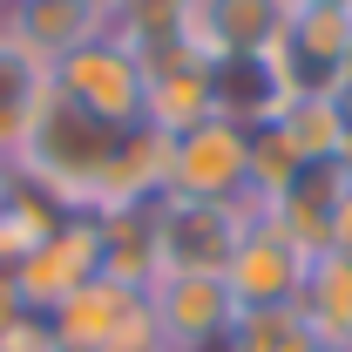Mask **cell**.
Here are the masks:
<instances>
[{"label": "cell", "mask_w": 352, "mask_h": 352, "mask_svg": "<svg viewBox=\"0 0 352 352\" xmlns=\"http://www.w3.org/2000/svg\"><path fill=\"white\" fill-rule=\"evenodd\" d=\"M47 88L68 102V109H82L95 122H109V129H135L142 122V54H135L122 34H88L75 54H61L54 68H47Z\"/></svg>", "instance_id": "cell-1"}, {"label": "cell", "mask_w": 352, "mask_h": 352, "mask_svg": "<svg viewBox=\"0 0 352 352\" xmlns=\"http://www.w3.org/2000/svg\"><path fill=\"white\" fill-rule=\"evenodd\" d=\"M170 197L190 204H230L244 217H264L251 204V129L237 122H197L190 135H170Z\"/></svg>", "instance_id": "cell-2"}, {"label": "cell", "mask_w": 352, "mask_h": 352, "mask_svg": "<svg viewBox=\"0 0 352 352\" xmlns=\"http://www.w3.org/2000/svg\"><path fill=\"white\" fill-rule=\"evenodd\" d=\"M7 278H14L21 305L34 311V318H47L54 305H68L88 278H102V223L95 217H61Z\"/></svg>", "instance_id": "cell-3"}, {"label": "cell", "mask_w": 352, "mask_h": 352, "mask_svg": "<svg viewBox=\"0 0 352 352\" xmlns=\"http://www.w3.org/2000/svg\"><path fill=\"white\" fill-rule=\"evenodd\" d=\"M305 271H311V251H298L271 217H251L230 264H223V285H230L237 311H278V305H298Z\"/></svg>", "instance_id": "cell-4"}, {"label": "cell", "mask_w": 352, "mask_h": 352, "mask_svg": "<svg viewBox=\"0 0 352 352\" xmlns=\"http://www.w3.org/2000/svg\"><path fill=\"white\" fill-rule=\"evenodd\" d=\"M244 210L230 204H190V197H163L156 204V258H163V278L176 271H204V278H223V264L244 237Z\"/></svg>", "instance_id": "cell-5"}, {"label": "cell", "mask_w": 352, "mask_h": 352, "mask_svg": "<svg viewBox=\"0 0 352 352\" xmlns=\"http://www.w3.org/2000/svg\"><path fill=\"white\" fill-rule=\"evenodd\" d=\"M149 311H156V332L170 352H204L223 346L230 325H237V298L223 278H204V271H176V278H156L149 285Z\"/></svg>", "instance_id": "cell-6"}, {"label": "cell", "mask_w": 352, "mask_h": 352, "mask_svg": "<svg viewBox=\"0 0 352 352\" xmlns=\"http://www.w3.org/2000/svg\"><path fill=\"white\" fill-rule=\"evenodd\" d=\"M285 28L292 0H197L183 34L204 61H230V54H278Z\"/></svg>", "instance_id": "cell-7"}, {"label": "cell", "mask_w": 352, "mask_h": 352, "mask_svg": "<svg viewBox=\"0 0 352 352\" xmlns=\"http://www.w3.org/2000/svg\"><path fill=\"white\" fill-rule=\"evenodd\" d=\"M339 190H346V170H339V163H305V170L264 204V217L278 223L298 251L318 258V251H332V210H339Z\"/></svg>", "instance_id": "cell-8"}, {"label": "cell", "mask_w": 352, "mask_h": 352, "mask_svg": "<svg viewBox=\"0 0 352 352\" xmlns=\"http://www.w3.org/2000/svg\"><path fill=\"white\" fill-rule=\"evenodd\" d=\"M278 109H285L278 54H230V61H210V116L237 122V129H264Z\"/></svg>", "instance_id": "cell-9"}, {"label": "cell", "mask_w": 352, "mask_h": 352, "mask_svg": "<svg viewBox=\"0 0 352 352\" xmlns=\"http://www.w3.org/2000/svg\"><path fill=\"white\" fill-rule=\"evenodd\" d=\"M109 21L102 14H88L82 0H7V21H0V34H14V41L28 47L34 61H61V54H75L88 34H102Z\"/></svg>", "instance_id": "cell-10"}, {"label": "cell", "mask_w": 352, "mask_h": 352, "mask_svg": "<svg viewBox=\"0 0 352 352\" xmlns=\"http://www.w3.org/2000/svg\"><path fill=\"white\" fill-rule=\"evenodd\" d=\"M47 109V61H34L14 34H0V163H14Z\"/></svg>", "instance_id": "cell-11"}, {"label": "cell", "mask_w": 352, "mask_h": 352, "mask_svg": "<svg viewBox=\"0 0 352 352\" xmlns=\"http://www.w3.org/2000/svg\"><path fill=\"white\" fill-rule=\"evenodd\" d=\"M298 318L318 339V352H352V258L318 251L298 292Z\"/></svg>", "instance_id": "cell-12"}, {"label": "cell", "mask_w": 352, "mask_h": 352, "mask_svg": "<svg viewBox=\"0 0 352 352\" xmlns=\"http://www.w3.org/2000/svg\"><path fill=\"white\" fill-rule=\"evenodd\" d=\"M278 142L298 163H339V135H346V109L332 95H285V109L271 116Z\"/></svg>", "instance_id": "cell-13"}, {"label": "cell", "mask_w": 352, "mask_h": 352, "mask_svg": "<svg viewBox=\"0 0 352 352\" xmlns=\"http://www.w3.org/2000/svg\"><path fill=\"white\" fill-rule=\"evenodd\" d=\"M190 7H197V0H116V14H109V34H122L129 47L176 41V34L190 28Z\"/></svg>", "instance_id": "cell-14"}, {"label": "cell", "mask_w": 352, "mask_h": 352, "mask_svg": "<svg viewBox=\"0 0 352 352\" xmlns=\"http://www.w3.org/2000/svg\"><path fill=\"white\" fill-rule=\"evenodd\" d=\"M332 251L352 258V176H346V190H339V210H332Z\"/></svg>", "instance_id": "cell-15"}, {"label": "cell", "mask_w": 352, "mask_h": 352, "mask_svg": "<svg viewBox=\"0 0 352 352\" xmlns=\"http://www.w3.org/2000/svg\"><path fill=\"white\" fill-rule=\"evenodd\" d=\"M14 318H28V305H21V292H14V278L0 271V332H7Z\"/></svg>", "instance_id": "cell-16"}, {"label": "cell", "mask_w": 352, "mask_h": 352, "mask_svg": "<svg viewBox=\"0 0 352 352\" xmlns=\"http://www.w3.org/2000/svg\"><path fill=\"white\" fill-rule=\"evenodd\" d=\"M332 102H339V109L352 116V54L339 61V75H332Z\"/></svg>", "instance_id": "cell-17"}, {"label": "cell", "mask_w": 352, "mask_h": 352, "mask_svg": "<svg viewBox=\"0 0 352 352\" xmlns=\"http://www.w3.org/2000/svg\"><path fill=\"white\" fill-rule=\"evenodd\" d=\"M339 170L352 176V116H346V135H339Z\"/></svg>", "instance_id": "cell-18"}, {"label": "cell", "mask_w": 352, "mask_h": 352, "mask_svg": "<svg viewBox=\"0 0 352 352\" xmlns=\"http://www.w3.org/2000/svg\"><path fill=\"white\" fill-rule=\"evenodd\" d=\"M318 7H352V0H292V14H318Z\"/></svg>", "instance_id": "cell-19"}, {"label": "cell", "mask_w": 352, "mask_h": 352, "mask_svg": "<svg viewBox=\"0 0 352 352\" xmlns=\"http://www.w3.org/2000/svg\"><path fill=\"white\" fill-rule=\"evenodd\" d=\"M7 183H14V176H0V197H7Z\"/></svg>", "instance_id": "cell-20"}, {"label": "cell", "mask_w": 352, "mask_h": 352, "mask_svg": "<svg viewBox=\"0 0 352 352\" xmlns=\"http://www.w3.org/2000/svg\"><path fill=\"white\" fill-rule=\"evenodd\" d=\"M0 21H7V0H0Z\"/></svg>", "instance_id": "cell-21"}]
</instances>
